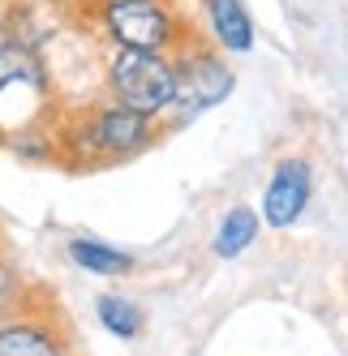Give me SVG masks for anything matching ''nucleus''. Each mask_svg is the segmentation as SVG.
<instances>
[{"label": "nucleus", "mask_w": 348, "mask_h": 356, "mask_svg": "<svg viewBox=\"0 0 348 356\" xmlns=\"http://www.w3.org/2000/svg\"><path fill=\"white\" fill-rule=\"evenodd\" d=\"M108 90L112 104L134 108L142 116H164L172 108V90H177V78H172V56L164 52H142V47H116L108 52Z\"/></svg>", "instance_id": "obj_1"}, {"label": "nucleus", "mask_w": 348, "mask_h": 356, "mask_svg": "<svg viewBox=\"0 0 348 356\" xmlns=\"http://www.w3.org/2000/svg\"><path fill=\"white\" fill-rule=\"evenodd\" d=\"M99 26L116 47H142V52L164 56H172L189 39L172 0H108L99 13Z\"/></svg>", "instance_id": "obj_2"}, {"label": "nucleus", "mask_w": 348, "mask_h": 356, "mask_svg": "<svg viewBox=\"0 0 348 356\" xmlns=\"http://www.w3.org/2000/svg\"><path fill=\"white\" fill-rule=\"evenodd\" d=\"M172 78H177V90H172L168 112L177 120H193L198 112H207L232 95V69L223 65L219 47L198 43L193 35L172 52Z\"/></svg>", "instance_id": "obj_3"}, {"label": "nucleus", "mask_w": 348, "mask_h": 356, "mask_svg": "<svg viewBox=\"0 0 348 356\" xmlns=\"http://www.w3.org/2000/svg\"><path fill=\"white\" fill-rule=\"evenodd\" d=\"M86 146L104 159H125L134 150H142L151 142V116H142L134 108H120V104H108L86 116Z\"/></svg>", "instance_id": "obj_4"}, {"label": "nucleus", "mask_w": 348, "mask_h": 356, "mask_svg": "<svg viewBox=\"0 0 348 356\" xmlns=\"http://www.w3.org/2000/svg\"><path fill=\"white\" fill-rule=\"evenodd\" d=\"M310 202V168L301 159H280L276 163V176L267 185V197H262V215L271 227H292L301 219Z\"/></svg>", "instance_id": "obj_5"}, {"label": "nucleus", "mask_w": 348, "mask_h": 356, "mask_svg": "<svg viewBox=\"0 0 348 356\" xmlns=\"http://www.w3.org/2000/svg\"><path fill=\"white\" fill-rule=\"evenodd\" d=\"M207 31L219 52H250L254 47V22L245 13L241 0H207Z\"/></svg>", "instance_id": "obj_6"}, {"label": "nucleus", "mask_w": 348, "mask_h": 356, "mask_svg": "<svg viewBox=\"0 0 348 356\" xmlns=\"http://www.w3.org/2000/svg\"><path fill=\"white\" fill-rule=\"evenodd\" d=\"M0 356H65V348L39 322H9L0 326Z\"/></svg>", "instance_id": "obj_7"}, {"label": "nucleus", "mask_w": 348, "mask_h": 356, "mask_svg": "<svg viewBox=\"0 0 348 356\" xmlns=\"http://www.w3.org/2000/svg\"><path fill=\"white\" fill-rule=\"evenodd\" d=\"M17 86H43V69H39V60L26 43L5 39L0 43V99Z\"/></svg>", "instance_id": "obj_8"}, {"label": "nucleus", "mask_w": 348, "mask_h": 356, "mask_svg": "<svg viewBox=\"0 0 348 356\" xmlns=\"http://www.w3.org/2000/svg\"><path fill=\"white\" fill-rule=\"evenodd\" d=\"M254 236H258V215L250 207H232L228 215H223V223H219L215 253H219V258H237V253L250 245Z\"/></svg>", "instance_id": "obj_9"}, {"label": "nucleus", "mask_w": 348, "mask_h": 356, "mask_svg": "<svg viewBox=\"0 0 348 356\" xmlns=\"http://www.w3.org/2000/svg\"><path fill=\"white\" fill-rule=\"evenodd\" d=\"M69 258L78 262L82 270H95V275H125L134 266L129 253H120L112 245H99V241H73L69 245Z\"/></svg>", "instance_id": "obj_10"}, {"label": "nucleus", "mask_w": 348, "mask_h": 356, "mask_svg": "<svg viewBox=\"0 0 348 356\" xmlns=\"http://www.w3.org/2000/svg\"><path fill=\"white\" fill-rule=\"evenodd\" d=\"M99 322H104L112 335H120V339H134L142 330V314L129 300H120V296H99Z\"/></svg>", "instance_id": "obj_11"}, {"label": "nucleus", "mask_w": 348, "mask_h": 356, "mask_svg": "<svg viewBox=\"0 0 348 356\" xmlns=\"http://www.w3.org/2000/svg\"><path fill=\"white\" fill-rule=\"evenodd\" d=\"M104 5H108V0H104Z\"/></svg>", "instance_id": "obj_12"}]
</instances>
